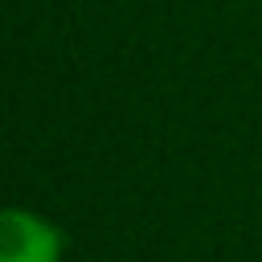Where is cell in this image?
Returning a JSON list of instances; mask_svg holds the SVG:
<instances>
[{
  "mask_svg": "<svg viewBox=\"0 0 262 262\" xmlns=\"http://www.w3.org/2000/svg\"><path fill=\"white\" fill-rule=\"evenodd\" d=\"M57 254H61V242L53 225H45L41 217L25 209L4 213V258L0 262H57Z\"/></svg>",
  "mask_w": 262,
  "mask_h": 262,
  "instance_id": "obj_1",
  "label": "cell"
}]
</instances>
